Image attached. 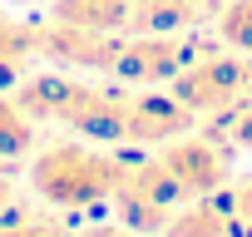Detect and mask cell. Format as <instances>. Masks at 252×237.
I'll return each instance as SVG.
<instances>
[{
	"label": "cell",
	"instance_id": "1",
	"mask_svg": "<svg viewBox=\"0 0 252 237\" xmlns=\"http://www.w3.org/2000/svg\"><path fill=\"white\" fill-rule=\"evenodd\" d=\"M15 99L35 124H60V129H69L79 139L114 144L129 129V99L109 94V89H94V84H79V79L35 74V79H25L15 89Z\"/></svg>",
	"mask_w": 252,
	"mask_h": 237
},
{
	"label": "cell",
	"instance_id": "2",
	"mask_svg": "<svg viewBox=\"0 0 252 237\" xmlns=\"http://www.w3.org/2000/svg\"><path fill=\"white\" fill-rule=\"evenodd\" d=\"M119 173H124V163L89 144H55L35 158L30 188L55 207H94V203L114 198Z\"/></svg>",
	"mask_w": 252,
	"mask_h": 237
},
{
	"label": "cell",
	"instance_id": "3",
	"mask_svg": "<svg viewBox=\"0 0 252 237\" xmlns=\"http://www.w3.org/2000/svg\"><path fill=\"white\" fill-rule=\"evenodd\" d=\"M183 198H188V193L178 188V178L168 173L163 158L124 163L119 188H114V203H119V212H124L129 227H158L163 217H173V207H178Z\"/></svg>",
	"mask_w": 252,
	"mask_h": 237
},
{
	"label": "cell",
	"instance_id": "4",
	"mask_svg": "<svg viewBox=\"0 0 252 237\" xmlns=\"http://www.w3.org/2000/svg\"><path fill=\"white\" fill-rule=\"evenodd\" d=\"M178 99L188 114L203 109H227L237 99H252V64L242 59H203L178 74Z\"/></svg>",
	"mask_w": 252,
	"mask_h": 237
},
{
	"label": "cell",
	"instance_id": "5",
	"mask_svg": "<svg viewBox=\"0 0 252 237\" xmlns=\"http://www.w3.org/2000/svg\"><path fill=\"white\" fill-rule=\"evenodd\" d=\"M119 50L124 45H114L109 30H94V25H69V20L40 25V55L60 59V64H74V69H114Z\"/></svg>",
	"mask_w": 252,
	"mask_h": 237
},
{
	"label": "cell",
	"instance_id": "6",
	"mask_svg": "<svg viewBox=\"0 0 252 237\" xmlns=\"http://www.w3.org/2000/svg\"><path fill=\"white\" fill-rule=\"evenodd\" d=\"M188 35H168V30H149V40H134L119 50V74L134 79V84H158V79H173L188 69Z\"/></svg>",
	"mask_w": 252,
	"mask_h": 237
},
{
	"label": "cell",
	"instance_id": "7",
	"mask_svg": "<svg viewBox=\"0 0 252 237\" xmlns=\"http://www.w3.org/2000/svg\"><path fill=\"white\" fill-rule=\"evenodd\" d=\"M158 158L168 163V173L178 178V188H183L188 198H208V193L227 178V173H222L218 148H213V144H203V139H173Z\"/></svg>",
	"mask_w": 252,
	"mask_h": 237
},
{
	"label": "cell",
	"instance_id": "8",
	"mask_svg": "<svg viewBox=\"0 0 252 237\" xmlns=\"http://www.w3.org/2000/svg\"><path fill=\"white\" fill-rule=\"evenodd\" d=\"M188 109L178 94H139L129 99V129L124 139H139V144H163V139H178L188 129Z\"/></svg>",
	"mask_w": 252,
	"mask_h": 237
},
{
	"label": "cell",
	"instance_id": "9",
	"mask_svg": "<svg viewBox=\"0 0 252 237\" xmlns=\"http://www.w3.org/2000/svg\"><path fill=\"white\" fill-rule=\"evenodd\" d=\"M40 55V25H25V20H10L0 10V84L20 79V69Z\"/></svg>",
	"mask_w": 252,
	"mask_h": 237
},
{
	"label": "cell",
	"instance_id": "10",
	"mask_svg": "<svg viewBox=\"0 0 252 237\" xmlns=\"http://www.w3.org/2000/svg\"><path fill=\"white\" fill-rule=\"evenodd\" d=\"M55 20L94 25V30H119V25L134 20V0H55Z\"/></svg>",
	"mask_w": 252,
	"mask_h": 237
},
{
	"label": "cell",
	"instance_id": "11",
	"mask_svg": "<svg viewBox=\"0 0 252 237\" xmlns=\"http://www.w3.org/2000/svg\"><path fill=\"white\" fill-rule=\"evenodd\" d=\"M30 148H35V118L20 109V99L0 94V163L25 158Z\"/></svg>",
	"mask_w": 252,
	"mask_h": 237
},
{
	"label": "cell",
	"instance_id": "12",
	"mask_svg": "<svg viewBox=\"0 0 252 237\" xmlns=\"http://www.w3.org/2000/svg\"><path fill=\"white\" fill-rule=\"evenodd\" d=\"M168 237H232V212H227V207H218V203L183 207V212H173Z\"/></svg>",
	"mask_w": 252,
	"mask_h": 237
},
{
	"label": "cell",
	"instance_id": "13",
	"mask_svg": "<svg viewBox=\"0 0 252 237\" xmlns=\"http://www.w3.org/2000/svg\"><path fill=\"white\" fill-rule=\"evenodd\" d=\"M222 40L237 45V50H252V0H237V5L222 10Z\"/></svg>",
	"mask_w": 252,
	"mask_h": 237
},
{
	"label": "cell",
	"instance_id": "14",
	"mask_svg": "<svg viewBox=\"0 0 252 237\" xmlns=\"http://www.w3.org/2000/svg\"><path fill=\"white\" fill-rule=\"evenodd\" d=\"M0 222H15V183H10V173H0Z\"/></svg>",
	"mask_w": 252,
	"mask_h": 237
},
{
	"label": "cell",
	"instance_id": "15",
	"mask_svg": "<svg viewBox=\"0 0 252 237\" xmlns=\"http://www.w3.org/2000/svg\"><path fill=\"white\" fill-rule=\"evenodd\" d=\"M232 203H237V212H242V217H252V183H242V188L232 193Z\"/></svg>",
	"mask_w": 252,
	"mask_h": 237
}]
</instances>
